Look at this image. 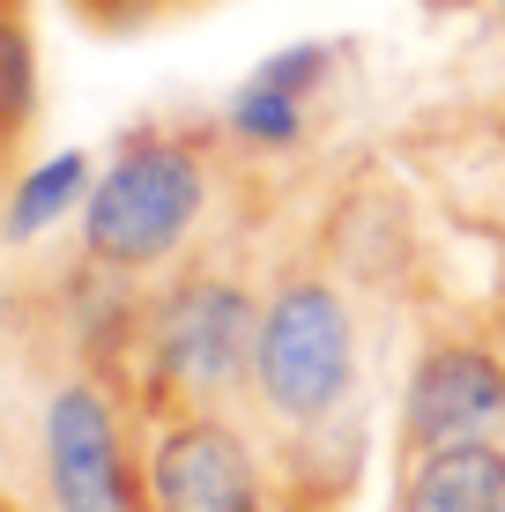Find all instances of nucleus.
<instances>
[{"instance_id":"obj_6","label":"nucleus","mask_w":505,"mask_h":512,"mask_svg":"<svg viewBox=\"0 0 505 512\" xmlns=\"http://www.w3.org/2000/svg\"><path fill=\"white\" fill-rule=\"evenodd\" d=\"M505 423V364L483 342H431L402 386V453L498 438Z\"/></svg>"},{"instance_id":"obj_12","label":"nucleus","mask_w":505,"mask_h":512,"mask_svg":"<svg viewBox=\"0 0 505 512\" xmlns=\"http://www.w3.org/2000/svg\"><path fill=\"white\" fill-rule=\"evenodd\" d=\"M498 23H505V0H498Z\"/></svg>"},{"instance_id":"obj_1","label":"nucleus","mask_w":505,"mask_h":512,"mask_svg":"<svg viewBox=\"0 0 505 512\" xmlns=\"http://www.w3.org/2000/svg\"><path fill=\"white\" fill-rule=\"evenodd\" d=\"M246 394L275 431H312L335 423L357 394V320L335 282L290 275L260 297L253 327V379Z\"/></svg>"},{"instance_id":"obj_8","label":"nucleus","mask_w":505,"mask_h":512,"mask_svg":"<svg viewBox=\"0 0 505 512\" xmlns=\"http://www.w3.org/2000/svg\"><path fill=\"white\" fill-rule=\"evenodd\" d=\"M90 186H97L90 149H52V156H38V164H30L23 179L8 186V216H0V238H8V245H30V238L60 231L67 216H82Z\"/></svg>"},{"instance_id":"obj_13","label":"nucleus","mask_w":505,"mask_h":512,"mask_svg":"<svg viewBox=\"0 0 505 512\" xmlns=\"http://www.w3.org/2000/svg\"><path fill=\"white\" fill-rule=\"evenodd\" d=\"M0 8H15V0H0Z\"/></svg>"},{"instance_id":"obj_4","label":"nucleus","mask_w":505,"mask_h":512,"mask_svg":"<svg viewBox=\"0 0 505 512\" xmlns=\"http://www.w3.org/2000/svg\"><path fill=\"white\" fill-rule=\"evenodd\" d=\"M260 305L231 275H186L149 312V386L179 409H216L231 386L253 379Z\"/></svg>"},{"instance_id":"obj_5","label":"nucleus","mask_w":505,"mask_h":512,"mask_svg":"<svg viewBox=\"0 0 505 512\" xmlns=\"http://www.w3.org/2000/svg\"><path fill=\"white\" fill-rule=\"evenodd\" d=\"M45 446V490L52 512H149L142 461L127 446V416H119L104 379H60L38 423Z\"/></svg>"},{"instance_id":"obj_3","label":"nucleus","mask_w":505,"mask_h":512,"mask_svg":"<svg viewBox=\"0 0 505 512\" xmlns=\"http://www.w3.org/2000/svg\"><path fill=\"white\" fill-rule=\"evenodd\" d=\"M149 512H298L290 475L260 461V446L223 409H171L142 453Z\"/></svg>"},{"instance_id":"obj_7","label":"nucleus","mask_w":505,"mask_h":512,"mask_svg":"<svg viewBox=\"0 0 505 512\" xmlns=\"http://www.w3.org/2000/svg\"><path fill=\"white\" fill-rule=\"evenodd\" d=\"M394 512H505V446L461 438V446L402 453Z\"/></svg>"},{"instance_id":"obj_10","label":"nucleus","mask_w":505,"mask_h":512,"mask_svg":"<svg viewBox=\"0 0 505 512\" xmlns=\"http://www.w3.org/2000/svg\"><path fill=\"white\" fill-rule=\"evenodd\" d=\"M223 127H231V141H246V149H290L305 134V97L246 75L231 90V104H223Z\"/></svg>"},{"instance_id":"obj_2","label":"nucleus","mask_w":505,"mask_h":512,"mask_svg":"<svg viewBox=\"0 0 505 512\" xmlns=\"http://www.w3.org/2000/svg\"><path fill=\"white\" fill-rule=\"evenodd\" d=\"M201 201H208V164L194 156V141L127 134L97 164V186L82 201V253H90V268L142 275L186 245V231L201 223Z\"/></svg>"},{"instance_id":"obj_11","label":"nucleus","mask_w":505,"mask_h":512,"mask_svg":"<svg viewBox=\"0 0 505 512\" xmlns=\"http://www.w3.org/2000/svg\"><path fill=\"white\" fill-rule=\"evenodd\" d=\"M0 512H23V505H15V498H0Z\"/></svg>"},{"instance_id":"obj_9","label":"nucleus","mask_w":505,"mask_h":512,"mask_svg":"<svg viewBox=\"0 0 505 512\" xmlns=\"http://www.w3.org/2000/svg\"><path fill=\"white\" fill-rule=\"evenodd\" d=\"M38 127V45L15 8H0V156Z\"/></svg>"}]
</instances>
